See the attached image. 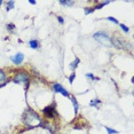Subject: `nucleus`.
Returning <instances> with one entry per match:
<instances>
[{
	"label": "nucleus",
	"mask_w": 134,
	"mask_h": 134,
	"mask_svg": "<svg viewBox=\"0 0 134 134\" xmlns=\"http://www.w3.org/2000/svg\"><path fill=\"white\" fill-rule=\"evenodd\" d=\"M22 121L28 129H37V127L41 126L42 124V118L38 112H36L32 109H26L22 116Z\"/></svg>",
	"instance_id": "f257e3e1"
},
{
	"label": "nucleus",
	"mask_w": 134,
	"mask_h": 134,
	"mask_svg": "<svg viewBox=\"0 0 134 134\" xmlns=\"http://www.w3.org/2000/svg\"><path fill=\"white\" fill-rule=\"evenodd\" d=\"M12 81L15 84H22V85H25L26 88L29 87V84H30V76L26 71L24 70H21V71H17L16 74L13 76L12 78Z\"/></svg>",
	"instance_id": "f03ea898"
},
{
	"label": "nucleus",
	"mask_w": 134,
	"mask_h": 134,
	"mask_svg": "<svg viewBox=\"0 0 134 134\" xmlns=\"http://www.w3.org/2000/svg\"><path fill=\"white\" fill-rule=\"evenodd\" d=\"M93 38L95 39L97 42H100L101 45H103L104 47H112V41H111L110 36L104 31L95 32L93 35Z\"/></svg>",
	"instance_id": "7ed1b4c3"
},
{
	"label": "nucleus",
	"mask_w": 134,
	"mask_h": 134,
	"mask_svg": "<svg viewBox=\"0 0 134 134\" xmlns=\"http://www.w3.org/2000/svg\"><path fill=\"white\" fill-rule=\"evenodd\" d=\"M42 114L44 116L46 117V120L48 121H52L55 119V117H57V112L55 110V107L54 105H48V107H45L44 109H42Z\"/></svg>",
	"instance_id": "20e7f679"
},
{
	"label": "nucleus",
	"mask_w": 134,
	"mask_h": 134,
	"mask_svg": "<svg viewBox=\"0 0 134 134\" xmlns=\"http://www.w3.org/2000/svg\"><path fill=\"white\" fill-rule=\"evenodd\" d=\"M52 88H53V91L55 93H60V94H62L63 96H65V97H69L70 96V94L69 92L65 90V87H63L61 84L59 83H54L53 85H52Z\"/></svg>",
	"instance_id": "39448f33"
},
{
	"label": "nucleus",
	"mask_w": 134,
	"mask_h": 134,
	"mask_svg": "<svg viewBox=\"0 0 134 134\" xmlns=\"http://www.w3.org/2000/svg\"><path fill=\"white\" fill-rule=\"evenodd\" d=\"M111 41H112V46H115L117 48H123V49L126 48V42H125L120 37H118V36H116V37L112 38Z\"/></svg>",
	"instance_id": "423d86ee"
},
{
	"label": "nucleus",
	"mask_w": 134,
	"mask_h": 134,
	"mask_svg": "<svg viewBox=\"0 0 134 134\" xmlns=\"http://www.w3.org/2000/svg\"><path fill=\"white\" fill-rule=\"evenodd\" d=\"M41 127L42 129H45V130H48L52 134H54L56 132V125L55 124H53V121H48V120H45V121H42V124H41Z\"/></svg>",
	"instance_id": "0eeeda50"
},
{
	"label": "nucleus",
	"mask_w": 134,
	"mask_h": 134,
	"mask_svg": "<svg viewBox=\"0 0 134 134\" xmlns=\"http://www.w3.org/2000/svg\"><path fill=\"white\" fill-rule=\"evenodd\" d=\"M10 61L15 65H20V64H22L23 61H24V55L22 53H17V54H15L14 56L10 57Z\"/></svg>",
	"instance_id": "6e6552de"
},
{
	"label": "nucleus",
	"mask_w": 134,
	"mask_h": 134,
	"mask_svg": "<svg viewBox=\"0 0 134 134\" xmlns=\"http://www.w3.org/2000/svg\"><path fill=\"white\" fill-rule=\"evenodd\" d=\"M8 83V79H7V74H6L5 70L0 69V88L6 86Z\"/></svg>",
	"instance_id": "1a4fd4ad"
},
{
	"label": "nucleus",
	"mask_w": 134,
	"mask_h": 134,
	"mask_svg": "<svg viewBox=\"0 0 134 134\" xmlns=\"http://www.w3.org/2000/svg\"><path fill=\"white\" fill-rule=\"evenodd\" d=\"M70 100H71V103H72V105H74V110H75V114L77 115L78 114V111H79V104H78V102H77V100H76V97L74 95H70Z\"/></svg>",
	"instance_id": "9d476101"
},
{
	"label": "nucleus",
	"mask_w": 134,
	"mask_h": 134,
	"mask_svg": "<svg viewBox=\"0 0 134 134\" xmlns=\"http://www.w3.org/2000/svg\"><path fill=\"white\" fill-rule=\"evenodd\" d=\"M29 46H30V48H32V49H38V48L40 47V44H39L38 40L32 39V40L29 41Z\"/></svg>",
	"instance_id": "9b49d317"
},
{
	"label": "nucleus",
	"mask_w": 134,
	"mask_h": 134,
	"mask_svg": "<svg viewBox=\"0 0 134 134\" xmlns=\"http://www.w3.org/2000/svg\"><path fill=\"white\" fill-rule=\"evenodd\" d=\"M79 63H80V60H79L78 57H76V59L72 61L71 63H70V69H71L72 71H75L76 68H77V66L79 65Z\"/></svg>",
	"instance_id": "f8f14e48"
},
{
	"label": "nucleus",
	"mask_w": 134,
	"mask_h": 134,
	"mask_svg": "<svg viewBox=\"0 0 134 134\" xmlns=\"http://www.w3.org/2000/svg\"><path fill=\"white\" fill-rule=\"evenodd\" d=\"M15 6V1H13V0H9V1H7V4H6V12H9L14 8Z\"/></svg>",
	"instance_id": "ddd939ff"
},
{
	"label": "nucleus",
	"mask_w": 134,
	"mask_h": 134,
	"mask_svg": "<svg viewBox=\"0 0 134 134\" xmlns=\"http://www.w3.org/2000/svg\"><path fill=\"white\" fill-rule=\"evenodd\" d=\"M100 103H101V100H99V99H94V100H92V101L90 102V107H95V108H97Z\"/></svg>",
	"instance_id": "4468645a"
},
{
	"label": "nucleus",
	"mask_w": 134,
	"mask_h": 134,
	"mask_svg": "<svg viewBox=\"0 0 134 134\" xmlns=\"http://www.w3.org/2000/svg\"><path fill=\"white\" fill-rule=\"evenodd\" d=\"M60 5H62V6H72L75 4V1H71V0H60Z\"/></svg>",
	"instance_id": "2eb2a0df"
},
{
	"label": "nucleus",
	"mask_w": 134,
	"mask_h": 134,
	"mask_svg": "<svg viewBox=\"0 0 134 134\" xmlns=\"http://www.w3.org/2000/svg\"><path fill=\"white\" fill-rule=\"evenodd\" d=\"M110 2H111V1H102V2H100V4L97 5L96 7H94V8H95V9H101V8L103 7V6L109 5V4H110Z\"/></svg>",
	"instance_id": "dca6fc26"
},
{
	"label": "nucleus",
	"mask_w": 134,
	"mask_h": 134,
	"mask_svg": "<svg viewBox=\"0 0 134 134\" xmlns=\"http://www.w3.org/2000/svg\"><path fill=\"white\" fill-rule=\"evenodd\" d=\"M95 10V8L94 7H86V8H84V13H85V15H88V14H92L93 12Z\"/></svg>",
	"instance_id": "f3484780"
},
{
	"label": "nucleus",
	"mask_w": 134,
	"mask_h": 134,
	"mask_svg": "<svg viewBox=\"0 0 134 134\" xmlns=\"http://www.w3.org/2000/svg\"><path fill=\"white\" fill-rule=\"evenodd\" d=\"M105 131L108 132V134H118V131L117 130H114V129H111V127H108V126H105Z\"/></svg>",
	"instance_id": "a211bd4d"
},
{
	"label": "nucleus",
	"mask_w": 134,
	"mask_h": 134,
	"mask_svg": "<svg viewBox=\"0 0 134 134\" xmlns=\"http://www.w3.org/2000/svg\"><path fill=\"white\" fill-rule=\"evenodd\" d=\"M105 20H107V21H110V22L115 23V24H117V25H119V21H118L117 19H115V17H112V16H109V17H107Z\"/></svg>",
	"instance_id": "6ab92c4d"
},
{
	"label": "nucleus",
	"mask_w": 134,
	"mask_h": 134,
	"mask_svg": "<svg viewBox=\"0 0 134 134\" xmlns=\"http://www.w3.org/2000/svg\"><path fill=\"white\" fill-rule=\"evenodd\" d=\"M6 26H7V30H8V31H10V32H13L14 30H15V28H16L14 23H8Z\"/></svg>",
	"instance_id": "aec40b11"
},
{
	"label": "nucleus",
	"mask_w": 134,
	"mask_h": 134,
	"mask_svg": "<svg viewBox=\"0 0 134 134\" xmlns=\"http://www.w3.org/2000/svg\"><path fill=\"white\" fill-rule=\"evenodd\" d=\"M119 26H120V29L123 30V31H124L125 33H127V32L130 31V28H129V26H126V25H125V24H121V23H119Z\"/></svg>",
	"instance_id": "412c9836"
},
{
	"label": "nucleus",
	"mask_w": 134,
	"mask_h": 134,
	"mask_svg": "<svg viewBox=\"0 0 134 134\" xmlns=\"http://www.w3.org/2000/svg\"><path fill=\"white\" fill-rule=\"evenodd\" d=\"M75 78H76V74H75V72H72V74L69 76V81H70V84H72V83H74Z\"/></svg>",
	"instance_id": "4be33fe9"
},
{
	"label": "nucleus",
	"mask_w": 134,
	"mask_h": 134,
	"mask_svg": "<svg viewBox=\"0 0 134 134\" xmlns=\"http://www.w3.org/2000/svg\"><path fill=\"white\" fill-rule=\"evenodd\" d=\"M86 77H87V78H91V79H92V80H97V79H99V78L94 77V76H93L92 74H86Z\"/></svg>",
	"instance_id": "5701e85b"
},
{
	"label": "nucleus",
	"mask_w": 134,
	"mask_h": 134,
	"mask_svg": "<svg viewBox=\"0 0 134 134\" xmlns=\"http://www.w3.org/2000/svg\"><path fill=\"white\" fill-rule=\"evenodd\" d=\"M56 19H57V21H59V23H60V24H63V23H64V19H63L62 16H57Z\"/></svg>",
	"instance_id": "b1692460"
},
{
	"label": "nucleus",
	"mask_w": 134,
	"mask_h": 134,
	"mask_svg": "<svg viewBox=\"0 0 134 134\" xmlns=\"http://www.w3.org/2000/svg\"><path fill=\"white\" fill-rule=\"evenodd\" d=\"M29 4H30V5H37V1H33V0H29Z\"/></svg>",
	"instance_id": "393cba45"
},
{
	"label": "nucleus",
	"mask_w": 134,
	"mask_h": 134,
	"mask_svg": "<svg viewBox=\"0 0 134 134\" xmlns=\"http://www.w3.org/2000/svg\"><path fill=\"white\" fill-rule=\"evenodd\" d=\"M2 4H4V1H2V0H0V6H1Z\"/></svg>",
	"instance_id": "a878e982"
},
{
	"label": "nucleus",
	"mask_w": 134,
	"mask_h": 134,
	"mask_svg": "<svg viewBox=\"0 0 134 134\" xmlns=\"http://www.w3.org/2000/svg\"><path fill=\"white\" fill-rule=\"evenodd\" d=\"M0 134H8V133H6V132H0Z\"/></svg>",
	"instance_id": "bb28decb"
}]
</instances>
